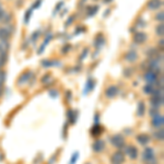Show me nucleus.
I'll return each mask as SVG.
<instances>
[{
    "instance_id": "1",
    "label": "nucleus",
    "mask_w": 164,
    "mask_h": 164,
    "mask_svg": "<svg viewBox=\"0 0 164 164\" xmlns=\"http://www.w3.org/2000/svg\"><path fill=\"white\" fill-rule=\"evenodd\" d=\"M111 142L113 146L117 148H123L125 147V139H124V137L122 135H114L113 137L111 138Z\"/></svg>"
},
{
    "instance_id": "2",
    "label": "nucleus",
    "mask_w": 164,
    "mask_h": 164,
    "mask_svg": "<svg viewBox=\"0 0 164 164\" xmlns=\"http://www.w3.org/2000/svg\"><path fill=\"white\" fill-rule=\"evenodd\" d=\"M112 164H123L125 162V154L122 151L115 152L111 158Z\"/></svg>"
},
{
    "instance_id": "3",
    "label": "nucleus",
    "mask_w": 164,
    "mask_h": 164,
    "mask_svg": "<svg viewBox=\"0 0 164 164\" xmlns=\"http://www.w3.org/2000/svg\"><path fill=\"white\" fill-rule=\"evenodd\" d=\"M142 160L144 162H151L154 160V151L152 148H146L142 152Z\"/></svg>"
},
{
    "instance_id": "4",
    "label": "nucleus",
    "mask_w": 164,
    "mask_h": 164,
    "mask_svg": "<svg viewBox=\"0 0 164 164\" xmlns=\"http://www.w3.org/2000/svg\"><path fill=\"white\" fill-rule=\"evenodd\" d=\"M125 153L129 156L130 159H137V156H138V150L134 146H128L125 148Z\"/></svg>"
},
{
    "instance_id": "5",
    "label": "nucleus",
    "mask_w": 164,
    "mask_h": 164,
    "mask_svg": "<svg viewBox=\"0 0 164 164\" xmlns=\"http://www.w3.org/2000/svg\"><path fill=\"white\" fill-rule=\"evenodd\" d=\"M152 125H153V127H156V128H160L163 126L164 124V118L162 115H159L156 114V116H153V118H152Z\"/></svg>"
},
{
    "instance_id": "6",
    "label": "nucleus",
    "mask_w": 164,
    "mask_h": 164,
    "mask_svg": "<svg viewBox=\"0 0 164 164\" xmlns=\"http://www.w3.org/2000/svg\"><path fill=\"white\" fill-rule=\"evenodd\" d=\"M118 91H119L118 88H117L116 86H111L106 89V91H105V95H106L107 98H113L118 94Z\"/></svg>"
},
{
    "instance_id": "7",
    "label": "nucleus",
    "mask_w": 164,
    "mask_h": 164,
    "mask_svg": "<svg viewBox=\"0 0 164 164\" xmlns=\"http://www.w3.org/2000/svg\"><path fill=\"white\" fill-rule=\"evenodd\" d=\"M32 77V72L31 71H26V72H24V74H22L20 76V78H19V80H18V83L19 84H25V83H28V82L30 81V78Z\"/></svg>"
},
{
    "instance_id": "8",
    "label": "nucleus",
    "mask_w": 164,
    "mask_h": 164,
    "mask_svg": "<svg viewBox=\"0 0 164 164\" xmlns=\"http://www.w3.org/2000/svg\"><path fill=\"white\" fill-rule=\"evenodd\" d=\"M93 150L94 152L98 153V152H102L104 150V148H105V142L103 141V140H96L94 144H93Z\"/></svg>"
},
{
    "instance_id": "9",
    "label": "nucleus",
    "mask_w": 164,
    "mask_h": 164,
    "mask_svg": "<svg viewBox=\"0 0 164 164\" xmlns=\"http://www.w3.org/2000/svg\"><path fill=\"white\" fill-rule=\"evenodd\" d=\"M144 79H146V81L149 83V84H152V83H154L156 81V79H158V76L156 74H154L153 71H149L147 74H144Z\"/></svg>"
},
{
    "instance_id": "10",
    "label": "nucleus",
    "mask_w": 164,
    "mask_h": 164,
    "mask_svg": "<svg viewBox=\"0 0 164 164\" xmlns=\"http://www.w3.org/2000/svg\"><path fill=\"white\" fill-rule=\"evenodd\" d=\"M137 141L139 142L140 144H148L149 141H150V137L147 135V134H140V135L137 136Z\"/></svg>"
},
{
    "instance_id": "11",
    "label": "nucleus",
    "mask_w": 164,
    "mask_h": 164,
    "mask_svg": "<svg viewBox=\"0 0 164 164\" xmlns=\"http://www.w3.org/2000/svg\"><path fill=\"white\" fill-rule=\"evenodd\" d=\"M134 41L136 43H144V42L147 41V35L142 32H138L135 34V36H134Z\"/></svg>"
},
{
    "instance_id": "12",
    "label": "nucleus",
    "mask_w": 164,
    "mask_h": 164,
    "mask_svg": "<svg viewBox=\"0 0 164 164\" xmlns=\"http://www.w3.org/2000/svg\"><path fill=\"white\" fill-rule=\"evenodd\" d=\"M10 36V31L6 28H0V40L2 42H7Z\"/></svg>"
},
{
    "instance_id": "13",
    "label": "nucleus",
    "mask_w": 164,
    "mask_h": 164,
    "mask_svg": "<svg viewBox=\"0 0 164 164\" xmlns=\"http://www.w3.org/2000/svg\"><path fill=\"white\" fill-rule=\"evenodd\" d=\"M152 105L158 108L163 105V96H153V98L151 100Z\"/></svg>"
},
{
    "instance_id": "14",
    "label": "nucleus",
    "mask_w": 164,
    "mask_h": 164,
    "mask_svg": "<svg viewBox=\"0 0 164 164\" xmlns=\"http://www.w3.org/2000/svg\"><path fill=\"white\" fill-rule=\"evenodd\" d=\"M162 6V1L161 0H150L149 4H148V7L151 10H156V9H159Z\"/></svg>"
},
{
    "instance_id": "15",
    "label": "nucleus",
    "mask_w": 164,
    "mask_h": 164,
    "mask_svg": "<svg viewBox=\"0 0 164 164\" xmlns=\"http://www.w3.org/2000/svg\"><path fill=\"white\" fill-rule=\"evenodd\" d=\"M102 131H103V128L101 125H94L93 126V128L91 129V134H92V136L93 137H96V136H100L101 134H102Z\"/></svg>"
},
{
    "instance_id": "16",
    "label": "nucleus",
    "mask_w": 164,
    "mask_h": 164,
    "mask_svg": "<svg viewBox=\"0 0 164 164\" xmlns=\"http://www.w3.org/2000/svg\"><path fill=\"white\" fill-rule=\"evenodd\" d=\"M125 59L128 60V62H135L136 59H137V54L135 52H129V53L126 54V56H125Z\"/></svg>"
},
{
    "instance_id": "17",
    "label": "nucleus",
    "mask_w": 164,
    "mask_h": 164,
    "mask_svg": "<svg viewBox=\"0 0 164 164\" xmlns=\"http://www.w3.org/2000/svg\"><path fill=\"white\" fill-rule=\"evenodd\" d=\"M144 111H146V105H144V103L140 102L138 104V116H144Z\"/></svg>"
},
{
    "instance_id": "18",
    "label": "nucleus",
    "mask_w": 164,
    "mask_h": 164,
    "mask_svg": "<svg viewBox=\"0 0 164 164\" xmlns=\"http://www.w3.org/2000/svg\"><path fill=\"white\" fill-rule=\"evenodd\" d=\"M93 88H94V82L93 81H88V84H86V92L84 93H88L89 91H92L93 90Z\"/></svg>"
},
{
    "instance_id": "19",
    "label": "nucleus",
    "mask_w": 164,
    "mask_h": 164,
    "mask_svg": "<svg viewBox=\"0 0 164 164\" xmlns=\"http://www.w3.org/2000/svg\"><path fill=\"white\" fill-rule=\"evenodd\" d=\"M144 93L146 94H152V92H153V88H152L151 84H148V86H146L144 88Z\"/></svg>"
},
{
    "instance_id": "20",
    "label": "nucleus",
    "mask_w": 164,
    "mask_h": 164,
    "mask_svg": "<svg viewBox=\"0 0 164 164\" xmlns=\"http://www.w3.org/2000/svg\"><path fill=\"white\" fill-rule=\"evenodd\" d=\"M4 80H6V72L4 71H0V86L4 84Z\"/></svg>"
},
{
    "instance_id": "21",
    "label": "nucleus",
    "mask_w": 164,
    "mask_h": 164,
    "mask_svg": "<svg viewBox=\"0 0 164 164\" xmlns=\"http://www.w3.org/2000/svg\"><path fill=\"white\" fill-rule=\"evenodd\" d=\"M154 137H156V139H159V140H163V130H160V131H158V132H156L154 134Z\"/></svg>"
},
{
    "instance_id": "22",
    "label": "nucleus",
    "mask_w": 164,
    "mask_h": 164,
    "mask_svg": "<svg viewBox=\"0 0 164 164\" xmlns=\"http://www.w3.org/2000/svg\"><path fill=\"white\" fill-rule=\"evenodd\" d=\"M78 158H79V153L78 152H76L74 154V156L71 158V162H70V164H74L76 162H77V160H78Z\"/></svg>"
},
{
    "instance_id": "23",
    "label": "nucleus",
    "mask_w": 164,
    "mask_h": 164,
    "mask_svg": "<svg viewBox=\"0 0 164 164\" xmlns=\"http://www.w3.org/2000/svg\"><path fill=\"white\" fill-rule=\"evenodd\" d=\"M156 32H158V34H159V35H161V36H162V35H163V25H162V24L159 25V26L156 28Z\"/></svg>"
},
{
    "instance_id": "24",
    "label": "nucleus",
    "mask_w": 164,
    "mask_h": 164,
    "mask_svg": "<svg viewBox=\"0 0 164 164\" xmlns=\"http://www.w3.org/2000/svg\"><path fill=\"white\" fill-rule=\"evenodd\" d=\"M156 20L160 21V22H162V21H163V12H162V11L156 14Z\"/></svg>"
},
{
    "instance_id": "25",
    "label": "nucleus",
    "mask_w": 164,
    "mask_h": 164,
    "mask_svg": "<svg viewBox=\"0 0 164 164\" xmlns=\"http://www.w3.org/2000/svg\"><path fill=\"white\" fill-rule=\"evenodd\" d=\"M156 114H158V108H156V107H153V110H150V115H151V117H153V116H156Z\"/></svg>"
},
{
    "instance_id": "26",
    "label": "nucleus",
    "mask_w": 164,
    "mask_h": 164,
    "mask_svg": "<svg viewBox=\"0 0 164 164\" xmlns=\"http://www.w3.org/2000/svg\"><path fill=\"white\" fill-rule=\"evenodd\" d=\"M4 16H6V12H4L2 9L0 8V21H2L4 19Z\"/></svg>"
},
{
    "instance_id": "27",
    "label": "nucleus",
    "mask_w": 164,
    "mask_h": 164,
    "mask_svg": "<svg viewBox=\"0 0 164 164\" xmlns=\"http://www.w3.org/2000/svg\"><path fill=\"white\" fill-rule=\"evenodd\" d=\"M1 95H2V86H0V98H1Z\"/></svg>"
},
{
    "instance_id": "28",
    "label": "nucleus",
    "mask_w": 164,
    "mask_h": 164,
    "mask_svg": "<svg viewBox=\"0 0 164 164\" xmlns=\"http://www.w3.org/2000/svg\"><path fill=\"white\" fill-rule=\"evenodd\" d=\"M86 164H90V163H86Z\"/></svg>"
},
{
    "instance_id": "29",
    "label": "nucleus",
    "mask_w": 164,
    "mask_h": 164,
    "mask_svg": "<svg viewBox=\"0 0 164 164\" xmlns=\"http://www.w3.org/2000/svg\"><path fill=\"white\" fill-rule=\"evenodd\" d=\"M0 8H1V7H0Z\"/></svg>"
}]
</instances>
